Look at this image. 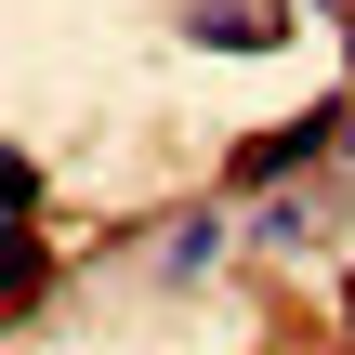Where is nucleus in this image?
Masks as SVG:
<instances>
[{"mask_svg": "<svg viewBox=\"0 0 355 355\" xmlns=\"http://www.w3.org/2000/svg\"><path fill=\"white\" fill-rule=\"evenodd\" d=\"M343 132H355V105H303L290 132H250V145H237V184H290V171H303V158H329Z\"/></svg>", "mask_w": 355, "mask_h": 355, "instance_id": "obj_1", "label": "nucleus"}, {"mask_svg": "<svg viewBox=\"0 0 355 355\" xmlns=\"http://www.w3.org/2000/svg\"><path fill=\"white\" fill-rule=\"evenodd\" d=\"M184 40H211V53H277L290 26H277L263 0H211V13H184Z\"/></svg>", "mask_w": 355, "mask_h": 355, "instance_id": "obj_2", "label": "nucleus"}, {"mask_svg": "<svg viewBox=\"0 0 355 355\" xmlns=\"http://www.w3.org/2000/svg\"><path fill=\"white\" fill-rule=\"evenodd\" d=\"M343 316H355V277H343Z\"/></svg>", "mask_w": 355, "mask_h": 355, "instance_id": "obj_3", "label": "nucleus"}]
</instances>
